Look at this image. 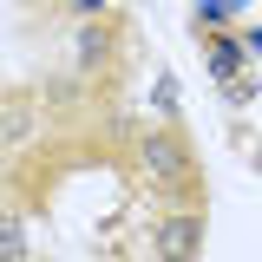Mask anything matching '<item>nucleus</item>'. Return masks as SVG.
<instances>
[{"label":"nucleus","instance_id":"1","mask_svg":"<svg viewBox=\"0 0 262 262\" xmlns=\"http://www.w3.org/2000/svg\"><path fill=\"white\" fill-rule=\"evenodd\" d=\"M138 170H144V184H151V190H184V184L196 177L184 131H177V125H151V131H138Z\"/></svg>","mask_w":262,"mask_h":262},{"label":"nucleus","instance_id":"9","mask_svg":"<svg viewBox=\"0 0 262 262\" xmlns=\"http://www.w3.org/2000/svg\"><path fill=\"white\" fill-rule=\"evenodd\" d=\"M249 53H262V27H256V33H249Z\"/></svg>","mask_w":262,"mask_h":262},{"label":"nucleus","instance_id":"2","mask_svg":"<svg viewBox=\"0 0 262 262\" xmlns=\"http://www.w3.org/2000/svg\"><path fill=\"white\" fill-rule=\"evenodd\" d=\"M196 249H203V216L196 210L158 216V229H151V256L158 262H196Z\"/></svg>","mask_w":262,"mask_h":262},{"label":"nucleus","instance_id":"10","mask_svg":"<svg viewBox=\"0 0 262 262\" xmlns=\"http://www.w3.org/2000/svg\"><path fill=\"white\" fill-rule=\"evenodd\" d=\"M223 7H229V13H243V7H249V0H223Z\"/></svg>","mask_w":262,"mask_h":262},{"label":"nucleus","instance_id":"3","mask_svg":"<svg viewBox=\"0 0 262 262\" xmlns=\"http://www.w3.org/2000/svg\"><path fill=\"white\" fill-rule=\"evenodd\" d=\"M33 131H39V105L27 92H7L0 98V144H27Z\"/></svg>","mask_w":262,"mask_h":262},{"label":"nucleus","instance_id":"8","mask_svg":"<svg viewBox=\"0 0 262 262\" xmlns=\"http://www.w3.org/2000/svg\"><path fill=\"white\" fill-rule=\"evenodd\" d=\"M66 7H72L79 20H92V13H105V0H66Z\"/></svg>","mask_w":262,"mask_h":262},{"label":"nucleus","instance_id":"6","mask_svg":"<svg viewBox=\"0 0 262 262\" xmlns=\"http://www.w3.org/2000/svg\"><path fill=\"white\" fill-rule=\"evenodd\" d=\"M72 53H79V66H85V72H98V66L112 59V27L85 20V27H79V39H72Z\"/></svg>","mask_w":262,"mask_h":262},{"label":"nucleus","instance_id":"7","mask_svg":"<svg viewBox=\"0 0 262 262\" xmlns=\"http://www.w3.org/2000/svg\"><path fill=\"white\" fill-rule=\"evenodd\" d=\"M196 20H203V27H216V20H229V7H223V0H203V7H196Z\"/></svg>","mask_w":262,"mask_h":262},{"label":"nucleus","instance_id":"4","mask_svg":"<svg viewBox=\"0 0 262 262\" xmlns=\"http://www.w3.org/2000/svg\"><path fill=\"white\" fill-rule=\"evenodd\" d=\"M243 53H249V46H243V39H236V33H210V79H236V72H243Z\"/></svg>","mask_w":262,"mask_h":262},{"label":"nucleus","instance_id":"5","mask_svg":"<svg viewBox=\"0 0 262 262\" xmlns=\"http://www.w3.org/2000/svg\"><path fill=\"white\" fill-rule=\"evenodd\" d=\"M0 262H33V236L20 210H0Z\"/></svg>","mask_w":262,"mask_h":262}]
</instances>
